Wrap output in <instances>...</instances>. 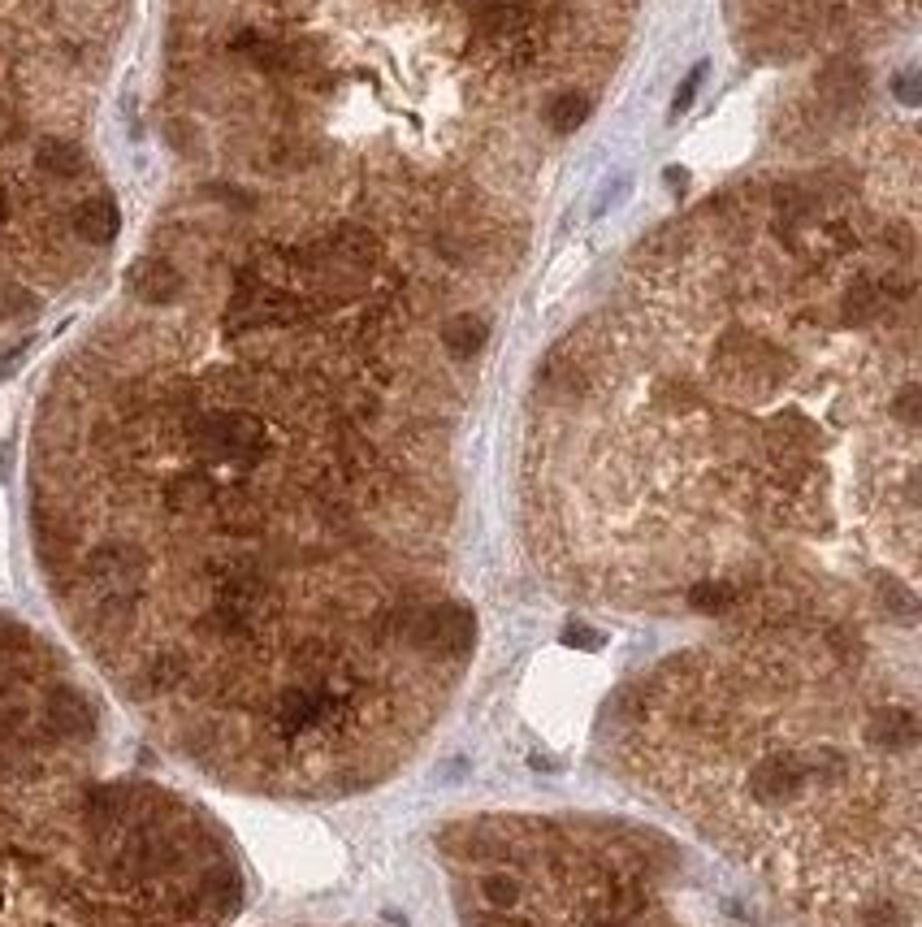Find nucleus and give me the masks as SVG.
Returning <instances> with one entry per match:
<instances>
[{
    "label": "nucleus",
    "instance_id": "nucleus-1",
    "mask_svg": "<svg viewBox=\"0 0 922 927\" xmlns=\"http://www.w3.org/2000/svg\"><path fill=\"white\" fill-rule=\"evenodd\" d=\"M407 637H412V646L425 650V655L464 659L472 650V642H477V620H472V611L459 607V603L425 607V611H412Z\"/></svg>",
    "mask_w": 922,
    "mask_h": 927
},
{
    "label": "nucleus",
    "instance_id": "nucleus-2",
    "mask_svg": "<svg viewBox=\"0 0 922 927\" xmlns=\"http://www.w3.org/2000/svg\"><path fill=\"white\" fill-rule=\"evenodd\" d=\"M875 750H888V754H910L918 746V720L910 707H888V711H875L871 715V728H866Z\"/></svg>",
    "mask_w": 922,
    "mask_h": 927
},
{
    "label": "nucleus",
    "instance_id": "nucleus-3",
    "mask_svg": "<svg viewBox=\"0 0 922 927\" xmlns=\"http://www.w3.org/2000/svg\"><path fill=\"white\" fill-rule=\"evenodd\" d=\"M178 286H182V278H178V269L169 265V260L148 256V260H139V265L130 269V291H135L143 304H165V299L178 295Z\"/></svg>",
    "mask_w": 922,
    "mask_h": 927
},
{
    "label": "nucleus",
    "instance_id": "nucleus-4",
    "mask_svg": "<svg viewBox=\"0 0 922 927\" xmlns=\"http://www.w3.org/2000/svg\"><path fill=\"white\" fill-rule=\"evenodd\" d=\"M325 247L334 252L338 260H347V265H355V269H368L377 260V239L368 234L364 226H355V221H342V226H334V234L325 239Z\"/></svg>",
    "mask_w": 922,
    "mask_h": 927
},
{
    "label": "nucleus",
    "instance_id": "nucleus-5",
    "mask_svg": "<svg viewBox=\"0 0 922 927\" xmlns=\"http://www.w3.org/2000/svg\"><path fill=\"white\" fill-rule=\"evenodd\" d=\"M485 338H490V325H485V317H472V312H459V317L442 325V347L455 360H472L485 347Z\"/></svg>",
    "mask_w": 922,
    "mask_h": 927
},
{
    "label": "nucleus",
    "instance_id": "nucleus-6",
    "mask_svg": "<svg viewBox=\"0 0 922 927\" xmlns=\"http://www.w3.org/2000/svg\"><path fill=\"white\" fill-rule=\"evenodd\" d=\"M35 169L52 178H74V174H83V148L70 139H44L35 148Z\"/></svg>",
    "mask_w": 922,
    "mask_h": 927
},
{
    "label": "nucleus",
    "instance_id": "nucleus-7",
    "mask_svg": "<svg viewBox=\"0 0 922 927\" xmlns=\"http://www.w3.org/2000/svg\"><path fill=\"white\" fill-rule=\"evenodd\" d=\"M74 230L87 243H109L117 234V208L113 200H87L83 208H74Z\"/></svg>",
    "mask_w": 922,
    "mask_h": 927
},
{
    "label": "nucleus",
    "instance_id": "nucleus-8",
    "mask_svg": "<svg viewBox=\"0 0 922 927\" xmlns=\"http://www.w3.org/2000/svg\"><path fill=\"white\" fill-rule=\"evenodd\" d=\"M741 603V585L732 581H697L689 590V607L706 611V616H719V611H732Z\"/></svg>",
    "mask_w": 922,
    "mask_h": 927
},
{
    "label": "nucleus",
    "instance_id": "nucleus-9",
    "mask_svg": "<svg viewBox=\"0 0 922 927\" xmlns=\"http://www.w3.org/2000/svg\"><path fill=\"white\" fill-rule=\"evenodd\" d=\"M585 117H589V96H581V91H563L546 109V122L555 135H576V126H585Z\"/></svg>",
    "mask_w": 922,
    "mask_h": 927
},
{
    "label": "nucleus",
    "instance_id": "nucleus-10",
    "mask_svg": "<svg viewBox=\"0 0 922 927\" xmlns=\"http://www.w3.org/2000/svg\"><path fill=\"white\" fill-rule=\"evenodd\" d=\"M52 720H57L61 733H87L91 728V707L74 689H57L52 694Z\"/></svg>",
    "mask_w": 922,
    "mask_h": 927
},
{
    "label": "nucleus",
    "instance_id": "nucleus-11",
    "mask_svg": "<svg viewBox=\"0 0 922 927\" xmlns=\"http://www.w3.org/2000/svg\"><path fill=\"white\" fill-rule=\"evenodd\" d=\"M884 312V291H879L875 282H853V291L845 295V317L849 321H871Z\"/></svg>",
    "mask_w": 922,
    "mask_h": 927
},
{
    "label": "nucleus",
    "instance_id": "nucleus-12",
    "mask_svg": "<svg viewBox=\"0 0 922 927\" xmlns=\"http://www.w3.org/2000/svg\"><path fill=\"white\" fill-rule=\"evenodd\" d=\"M823 96L832 104H853V96H862V74H853V65H832L823 74Z\"/></svg>",
    "mask_w": 922,
    "mask_h": 927
},
{
    "label": "nucleus",
    "instance_id": "nucleus-13",
    "mask_svg": "<svg viewBox=\"0 0 922 927\" xmlns=\"http://www.w3.org/2000/svg\"><path fill=\"white\" fill-rule=\"evenodd\" d=\"M481 897H485L490 906L507 910V906L520 902V884H516V876H503V871H498V876H485V880H481Z\"/></svg>",
    "mask_w": 922,
    "mask_h": 927
},
{
    "label": "nucleus",
    "instance_id": "nucleus-14",
    "mask_svg": "<svg viewBox=\"0 0 922 927\" xmlns=\"http://www.w3.org/2000/svg\"><path fill=\"white\" fill-rule=\"evenodd\" d=\"M884 607L892 611V616H901L905 624L918 616V598H914V590H905V585H897V581L884 585Z\"/></svg>",
    "mask_w": 922,
    "mask_h": 927
},
{
    "label": "nucleus",
    "instance_id": "nucleus-15",
    "mask_svg": "<svg viewBox=\"0 0 922 927\" xmlns=\"http://www.w3.org/2000/svg\"><path fill=\"white\" fill-rule=\"evenodd\" d=\"M702 74H706V65H697V70L684 78V87L676 91V113H684L693 104V96H697V87H702Z\"/></svg>",
    "mask_w": 922,
    "mask_h": 927
},
{
    "label": "nucleus",
    "instance_id": "nucleus-16",
    "mask_svg": "<svg viewBox=\"0 0 922 927\" xmlns=\"http://www.w3.org/2000/svg\"><path fill=\"white\" fill-rule=\"evenodd\" d=\"M897 416H901L905 425H914V421H918V386H914V382L897 395Z\"/></svg>",
    "mask_w": 922,
    "mask_h": 927
},
{
    "label": "nucleus",
    "instance_id": "nucleus-17",
    "mask_svg": "<svg viewBox=\"0 0 922 927\" xmlns=\"http://www.w3.org/2000/svg\"><path fill=\"white\" fill-rule=\"evenodd\" d=\"M897 96H901L905 104H918V78H914V74L897 78Z\"/></svg>",
    "mask_w": 922,
    "mask_h": 927
},
{
    "label": "nucleus",
    "instance_id": "nucleus-18",
    "mask_svg": "<svg viewBox=\"0 0 922 927\" xmlns=\"http://www.w3.org/2000/svg\"><path fill=\"white\" fill-rule=\"evenodd\" d=\"M568 642H581V646H598L602 637H598V633H589V629H568Z\"/></svg>",
    "mask_w": 922,
    "mask_h": 927
},
{
    "label": "nucleus",
    "instance_id": "nucleus-19",
    "mask_svg": "<svg viewBox=\"0 0 922 927\" xmlns=\"http://www.w3.org/2000/svg\"><path fill=\"white\" fill-rule=\"evenodd\" d=\"M585 927H624V923H619V919H611V915H602V919H589Z\"/></svg>",
    "mask_w": 922,
    "mask_h": 927
}]
</instances>
